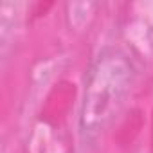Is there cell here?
Segmentation results:
<instances>
[{
	"instance_id": "1",
	"label": "cell",
	"mask_w": 153,
	"mask_h": 153,
	"mask_svg": "<svg viewBox=\"0 0 153 153\" xmlns=\"http://www.w3.org/2000/svg\"><path fill=\"white\" fill-rule=\"evenodd\" d=\"M137 78L131 58L115 47H105L85 74L79 131L85 139L99 137L117 117Z\"/></svg>"
}]
</instances>
